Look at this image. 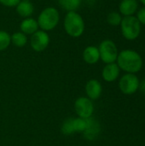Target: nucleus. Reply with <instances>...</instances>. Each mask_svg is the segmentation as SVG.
I'll return each mask as SVG.
<instances>
[{"mask_svg": "<svg viewBox=\"0 0 145 146\" xmlns=\"http://www.w3.org/2000/svg\"><path fill=\"white\" fill-rule=\"evenodd\" d=\"M20 29L21 32H22L26 35H32L38 30V21L32 17L25 18L20 24Z\"/></svg>", "mask_w": 145, "mask_h": 146, "instance_id": "obj_14", "label": "nucleus"}, {"mask_svg": "<svg viewBox=\"0 0 145 146\" xmlns=\"http://www.w3.org/2000/svg\"><path fill=\"white\" fill-rule=\"evenodd\" d=\"M122 15L116 11L110 12L107 16V21L108 23L112 27H118L121 25L122 21Z\"/></svg>", "mask_w": 145, "mask_h": 146, "instance_id": "obj_19", "label": "nucleus"}, {"mask_svg": "<svg viewBox=\"0 0 145 146\" xmlns=\"http://www.w3.org/2000/svg\"><path fill=\"white\" fill-rule=\"evenodd\" d=\"M83 59L88 64H95L100 60L98 48L94 45L87 46L83 51Z\"/></svg>", "mask_w": 145, "mask_h": 146, "instance_id": "obj_12", "label": "nucleus"}, {"mask_svg": "<svg viewBox=\"0 0 145 146\" xmlns=\"http://www.w3.org/2000/svg\"><path fill=\"white\" fill-rule=\"evenodd\" d=\"M116 61L120 69L128 74H136L143 68L141 55L133 50L126 49L121 50L119 52Z\"/></svg>", "mask_w": 145, "mask_h": 146, "instance_id": "obj_1", "label": "nucleus"}, {"mask_svg": "<svg viewBox=\"0 0 145 146\" xmlns=\"http://www.w3.org/2000/svg\"><path fill=\"white\" fill-rule=\"evenodd\" d=\"M139 2H141V3L145 6V0H139Z\"/></svg>", "mask_w": 145, "mask_h": 146, "instance_id": "obj_25", "label": "nucleus"}, {"mask_svg": "<svg viewBox=\"0 0 145 146\" xmlns=\"http://www.w3.org/2000/svg\"><path fill=\"white\" fill-rule=\"evenodd\" d=\"M74 110L79 117L86 119L91 117L94 111V106L90 98L81 97L75 101Z\"/></svg>", "mask_w": 145, "mask_h": 146, "instance_id": "obj_8", "label": "nucleus"}, {"mask_svg": "<svg viewBox=\"0 0 145 146\" xmlns=\"http://www.w3.org/2000/svg\"><path fill=\"white\" fill-rule=\"evenodd\" d=\"M120 73H121V69L119 66L117 65V63L113 62V63L106 64V66L103 69L102 76L105 81L113 82L118 79Z\"/></svg>", "mask_w": 145, "mask_h": 146, "instance_id": "obj_10", "label": "nucleus"}, {"mask_svg": "<svg viewBox=\"0 0 145 146\" xmlns=\"http://www.w3.org/2000/svg\"><path fill=\"white\" fill-rule=\"evenodd\" d=\"M139 89L141 90V92L145 94V79L144 80H142L141 82H140V85H139Z\"/></svg>", "mask_w": 145, "mask_h": 146, "instance_id": "obj_24", "label": "nucleus"}, {"mask_svg": "<svg viewBox=\"0 0 145 146\" xmlns=\"http://www.w3.org/2000/svg\"><path fill=\"white\" fill-rule=\"evenodd\" d=\"M58 3L65 10L68 11H76L81 4L82 0H57Z\"/></svg>", "mask_w": 145, "mask_h": 146, "instance_id": "obj_17", "label": "nucleus"}, {"mask_svg": "<svg viewBox=\"0 0 145 146\" xmlns=\"http://www.w3.org/2000/svg\"><path fill=\"white\" fill-rule=\"evenodd\" d=\"M63 27L67 34L72 38L81 37L85 28L83 17L76 11H68L66 14L63 21Z\"/></svg>", "mask_w": 145, "mask_h": 146, "instance_id": "obj_2", "label": "nucleus"}, {"mask_svg": "<svg viewBox=\"0 0 145 146\" xmlns=\"http://www.w3.org/2000/svg\"><path fill=\"white\" fill-rule=\"evenodd\" d=\"M136 18L138 19V21L140 22L141 25H145V7L141 8L137 11Z\"/></svg>", "mask_w": 145, "mask_h": 146, "instance_id": "obj_22", "label": "nucleus"}, {"mask_svg": "<svg viewBox=\"0 0 145 146\" xmlns=\"http://www.w3.org/2000/svg\"><path fill=\"white\" fill-rule=\"evenodd\" d=\"M85 92L88 96V98L91 100H96L100 98L103 87L101 83L97 80H90L85 86Z\"/></svg>", "mask_w": 145, "mask_h": 146, "instance_id": "obj_11", "label": "nucleus"}, {"mask_svg": "<svg viewBox=\"0 0 145 146\" xmlns=\"http://www.w3.org/2000/svg\"><path fill=\"white\" fill-rule=\"evenodd\" d=\"M17 14L25 18L30 17L34 11V6L29 0H21V2L15 6Z\"/></svg>", "mask_w": 145, "mask_h": 146, "instance_id": "obj_15", "label": "nucleus"}, {"mask_svg": "<svg viewBox=\"0 0 145 146\" xmlns=\"http://www.w3.org/2000/svg\"><path fill=\"white\" fill-rule=\"evenodd\" d=\"M100 133V125L95 119L88 118V125L84 132V136L88 140L95 139Z\"/></svg>", "mask_w": 145, "mask_h": 146, "instance_id": "obj_13", "label": "nucleus"}, {"mask_svg": "<svg viewBox=\"0 0 145 146\" xmlns=\"http://www.w3.org/2000/svg\"><path fill=\"white\" fill-rule=\"evenodd\" d=\"M73 118H69L67 119L62 127V132L63 134L65 135H71L73 133H74V129H73Z\"/></svg>", "mask_w": 145, "mask_h": 146, "instance_id": "obj_21", "label": "nucleus"}, {"mask_svg": "<svg viewBox=\"0 0 145 146\" xmlns=\"http://www.w3.org/2000/svg\"><path fill=\"white\" fill-rule=\"evenodd\" d=\"M60 21V13L55 7L44 9L38 16L37 21L38 27L44 32L51 31L56 27Z\"/></svg>", "mask_w": 145, "mask_h": 146, "instance_id": "obj_3", "label": "nucleus"}, {"mask_svg": "<svg viewBox=\"0 0 145 146\" xmlns=\"http://www.w3.org/2000/svg\"><path fill=\"white\" fill-rule=\"evenodd\" d=\"M138 9V0H121L119 4V13L124 16H132Z\"/></svg>", "mask_w": 145, "mask_h": 146, "instance_id": "obj_9", "label": "nucleus"}, {"mask_svg": "<svg viewBox=\"0 0 145 146\" xmlns=\"http://www.w3.org/2000/svg\"><path fill=\"white\" fill-rule=\"evenodd\" d=\"M21 2V0H0V3L5 7H15L19 3Z\"/></svg>", "mask_w": 145, "mask_h": 146, "instance_id": "obj_23", "label": "nucleus"}, {"mask_svg": "<svg viewBox=\"0 0 145 146\" xmlns=\"http://www.w3.org/2000/svg\"><path fill=\"white\" fill-rule=\"evenodd\" d=\"M121 30L123 37L130 41L137 39L141 33V24L136 16H124L121 23Z\"/></svg>", "mask_w": 145, "mask_h": 146, "instance_id": "obj_4", "label": "nucleus"}, {"mask_svg": "<svg viewBox=\"0 0 145 146\" xmlns=\"http://www.w3.org/2000/svg\"><path fill=\"white\" fill-rule=\"evenodd\" d=\"M140 80L135 74H124L120 81L119 87L122 93L126 95L134 94L139 89Z\"/></svg>", "mask_w": 145, "mask_h": 146, "instance_id": "obj_6", "label": "nucleus"}, {"mask_svg": "<svg viewBox=\"0 0 145 146\" xmlns=\"http://www.w3.org/2000/svg\"><path fill=\"white\" fill-rule=\"evenodd\" d=\"M50 44V36L47 32L43 30H38L31 35L30 45L32 49L36 52H41L44 50Z\"/></svg>", "mask_w": 145, "mask_h": 146, "instance_id": "obj_7", "label": "nucleus"}, {"mask_svg": "<svg viewBox=\"0 0 145 146\" xmlns=\"http://www.w3.org/2000/svg\"><path fill=\"white\" fill-rule=\"evenodd\" d=\"M10 38L11 43L18 48L24 47L27 44V35H26L22 32L14 33L12 35H10Z\"/></svg>", "mask_w": 145, "mask_h": 146, "instance_id": "obj_16", "label": "nucleus"}, {"mask_svg": "<svg viewBox=\"0 0 145 146\" xmlns=\"http://www.w3.org/2000/svg\"><path fill=\"white\" fill-rule=\"evenodd\" d=\"M100 54V59L106 64L115 62L119 54L115 43L111 39L103 40L97 47Z\"/></svg>", "mask_w": 145, "mask_h": 146, "instance_id": "obj_5", "label": "nucleus"}, {"mask_svg": "<svg viewBox=\"0 0 145 146\" xmlns=\"http://www.w3.org/2000/svg\"><path fill=\"white\" fill-rule=\"evenodd\" d=\"M11 44L10 35L8 32L0 30V51L5 50Z\"/></svg>", "mask_w": 145, "mask_h": 146, "instance_id": "obj_20", "label": "nucleus"}, {"mask_svg": "<svg viewBox=\"0 0 145 146\" xmlns=\"http://www.w3.org/2000/svg\"><path fill=\"white\" fill-rule=\"evenodd\" d=\"M88 125V118H73V126L74 129V133H84Z\"/></svg>", "mask_w": 145, "mask_h": 146, "instance_id": "obj_18", "label": "nucleus"}]
</instances>
